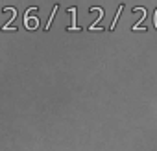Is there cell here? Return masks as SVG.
Wrapping results in <instances>:
<instances>
[{"label": "cell", "instance_id": "obj_1", "mask_svg": "<svg viewBox=\"0 0 157 151\" xmlns=\"http://www.w3.org/2000/svg\"><path fill=\"white\" fill-rule=\"evenodd\" d=\"M68 13L72 15V26L68 28L70 31H80V28L76 26V8H68Z\"/></svg>", "mask_w": 157, "mask_h": 151}, {"label": "cell", "instance_id": "obj_2", "mask_svg": "<svg viewBox=\"0 0 157 151\" xmlns=\"http://www.w3.org/2000/svg\"><path fill=\"white\" fill-rule=\"evenodd\" d=\"M122 8H124V6H118V9H117V17H115V20H113V24H111V30H113V28H115V24L118 22V17H120V11H122Z\"/></svg>", "mask_w": 157, "mask_h": 151}]
</instances>
